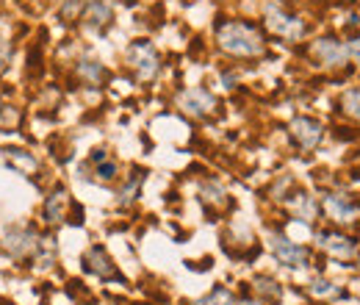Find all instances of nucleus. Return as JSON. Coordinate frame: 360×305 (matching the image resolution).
Returning a JSON list of instances; mask_svg holds the SVG:
<instances>
[{
	"mask_svg": "<svg viewBox=\"0 0 360 305\" xmlns=\"http://www.w3.org/2000/svg\"><path fill=\"white\" fill-rule=\"evenodd\" d=\"M269 242H271V253H274V259L280 263H285V266H305L308 263L305 247H300L297 242H291L285 236H271Z\"/></svg>",
	"mask_w": 360,
	"mask_h": 305,
	"instance_id": "4",
	"label": "nucleus"
},
{
	"mask_svg": "<svg viewBox=\"0 0 360 305\" xmlns=\"http://www.w3.org/2000/svg\"><path fill=\"white\" fill-rule=\"evenodd\" d=\"M128 61H131V67H134L136 75H139L141 81H150V78H155V73H158V56H155V50H153L150 42L131 44V47H128Z\"/></svg>",
	"mask_w": 360,
	"mask_h": 305,
	"instance_id": "2",
	"label": "nucleus"
},
{
	"mask_svg": "<svg viewBox=\"0 0 360 305\" xmlns=\"http://www.w3.org/2000/svg\"><path fill=\"white\" fill-rule=\"evenodd\" d=\"M111 20V3L108 0H91L86 8V23L91 28H103Z\"/></svg>",
	"mask_w": 360,
	"mask_h": 305,
	"instance_id": "14",
	"label": "nucleus"
},
{
	"mask_svg": "<svg viewBox=\"0 0 360 305\" xmlns=\"http://www.w3.org/2000/svg\"><path fill=\"white\" fill-rule=\"evenodd\" d=\"M324 208L335 222H355L360 214L358 208L349 203V197H344V194H327L324 197Z\"/></svg>",
	"mask_w": 360,
	"mask_h": 305,
	"instance_id": "8",
	"label": "nucleus"
},
{
	"mask_svg": "<svg viewBox=\"0 0 360 305\" xmlns=\"http://www.w3.org/2000/svg\"><path fill=\"white\" fill-rule=\"evenodd\" d=\"M291 208H294V214L300 219L316 217V203H314V197H308V194H297V197L291 200Z\"/></svg>",
	"mask_w": 360,
	"mask_h": 305,
	"instance_id": "16",
	"label": "nucleus"
},
{
	"mask_svg": "<svg viewBox=\"0 0 360 305\" xmlns=\"http://www.w3.org/2000/svg\"><path fill=\"white\" fill-rule=\"evenodd\" d=\"M8 58H11V47H8V42H3V39H0V73L6 70Z\"/></svg>",
	"mask_w": 360,
	"mask_h": 305,
	"instance_id": "24",
	"label": "nucleus"
},
{
	"mask_svg": "<svg viewBox=\"0 0 360 305\" xmlns=\"http://www.w3.org/2000/svg\"><path fill=\"white\" fill-rule=\"evenodd\" d=\"M266 25H269V31H274L277 37H285V39H300L302 31H305L300 20L288 17V14L280 11L277 6H271L269 11H266Z\"/></svg>",
	"mask_w": 360,
	"mask_h": 305,
	"instance_id": "6",
	"label": "nucleus"
},
{
	"mask_svg": "<svg viewBox=\"0 0 360 305\" xmlns=\"http://www.w3.org/2000/svg\"><path fill=\"white\" fill-rule=\"evenodd\" d=\"M6 250L17 259H25V256H37L39 250V236L31 230V228H8L6 230Z\"/></svg>",
	"mask_w": 360,
	"mask_h": 305,
	"instance_id": "3",
	"label": "nucleus"
},
{
	"mask_svg": "<svg viewBox=\"0 0 360 305\" xmlns=\"http://www.w3.org/2000/svg\"><path fill=\"white\" fill-rule=\"evenodd\" d=\"M194 305H238V303H236V297L227 289H214L211 294H205L202 300H197Z\"/></svg>",
	"mask_w": 360,
	"mask_h": 305,
	"instance_id": "17",
	"label": "nucleus"
},
{
	"mask_svg": "<svg viewBox=\"0 0 360 305\" xmlns=\"http://www.w3.org/2000/svg\"><path fill=\"white\" fill-rule=\"evenodd\" d=\"M141 180H144V173H139V170H136V173L131 175V183H125V189H122V206L134 203L136 194H139V186H141Z\"/></svg>",
	"mask_w": 360,
	"mask_h": 305,
	"instance_id": "19",
	"label": "nucleus"
},
{
	"mask_svg": "<svg viewBox=\"0 0 360 305\" xmlns=\"http://www.w3.org/2000/svg\"><path fill=\"white\" fill-rule=\"evenodd\" d=\"M311 292H314L316 297H335L338 294V289L333 283H324V280H316L314 286H311Z\"/></svg>",
	"mask_w": 360,
	"mask_h": 305,
	"instance_id": "22",
	"label": "nucleus"
},
{
	"mask_svg": "<svg viewBox=\"0 0 360 305\" xmlns=\"http://www.w3.org/2000/svg\"><path fill=\"white\" fill-rule=\"evenodd\" d=\"M347 56L355 58V61L360 64V39H352V42L347 44Z\"/></svg>",
	"mask_w": 360,
	"mask_h": 305,
	"instance_id": "25",
	"label": "nucleus"
},
{
	"mask_svg": "<svg viewBox=\"0 0 360 305\" xmlns=\"http://www.w3.org/2000/svg\"><path fill=\"white\" fill-rule=\"evenodd\" d=\"M319 247L327 250L330 256H338V259H352L355 256V244L347 236H338V233H321Z\"/></svg>",
	"mask_w": 360,
	"mask_h": 305,
	"instance_id": "10",
	"label": "nucleus"
},
{
	"mask_svg": "<svg viewBox=\"0 0 360 305\" xmlns=\"http://www.w3.org/2000/svg\"><path fill=\"white\" fill-rule=\"evenodd\" d=\"M78 75H81L84 81H89L91 87H97V84L105 78V70H103V64H97V61H81V64H78Z\"/></svg>",
	"mask_w": 360,
	"mask_h": 305,
	"instance_id": "15",
	"label": "nucleus"
},
{
	"mask_svg": "<svg viewBox=\"0 0 360 305\" xmlns=\"http://www.w3.org/2000/svg\"><path fill=\"white\" fill-rule=\"evenodd\" d=\"M314 53L324 64H341L344 56H347V47H341V44L333 42V39H319L314 44Z\"/></svg>",
	"mask_w": 360,
	"mask_h": 305,
	"instance_id": "12",
	"label": "nucleus"
},
{
	"mask_svg": "<svg viewBox=\"0 0 360 305\" xmlns=\"http://www.w3.org/2000/svg\"><path fill=\"white\" fill-rule=\"evenodd\" d=\"M67 189H56L45 203V219L47 222H61L64 219V208H67Z\"/></svg>",
	"mask_w": 360,
	"mask_h": 305,
	"instance_id": "13",
	"label": "nucleus"
},
{
	"mask_svg": "<svg viewBox=\"0 0 360 305\" xmlns=\"http://www.w3.org/2000/svg\"><path fill=\"white\" fill-rule=\"evenodd\" d=\"M84 263H86V269L94 272L97 278H120L117 266H114V261L108 259V253L103 247H89V253L84 256Z\"/></svg>",
	"mask_w": 360,
	"mask_h": 305,
	"instance_id": "7",
	"label": "nucleus"
},
{
	"mask_svg": "<svg viewBox=\"0 0 360 305\" xmlns=\"http://www.w3.org/2000/svg\"><path fill=\"white\" fill-rule=\"evenodd\" d=\"M219 44H222V50L233 53V56H261L264 53L261 34L244 23H225L219 28Z\"/></svg>",
	"mask_w": 360,
	"mask_h": 305,
	"instance_id": "1",
	"label": "nucleus"
},
{
	"mask_svg": "<svg viewBox=\"0 0 360 305\" xmlns=\"http://www.w3.org/2000/svg\"><path fill=\"white\" fill-rule=\"evenodd\" d=\"M3 158H6V164L11 167V170H17V173H37V158L31 156V153H25V150H17V147H6L3 150Z\"/></svg>",
	"mask_w": 360,
	"mask_h": 305,
	"instance_id": "11",
	"label": "nucleus"
},
{
	"mask_svg": "<svg viewBox=\"0 0 360 305\" xmlns=\"http://www.w3.org/2000/svg\"><path fill=\"white\" fill-rule=\"evenodd\" d=\"M344 111L360 120V89H352L344 94Z\"/></svg>",
	"mask_w": 360,
	"mask_h": 305,
	"instance_id": "21",
	"label": "nucleus"
},
{
	"mask_svg": "<svg viewBox=\"0 0 360 305\" xmlns=\"http://www.w3.org/2000/svg\"><path fill=\"white\" fill-rule=\"evenodd\" d=\"M205 200H211V203L222 206V203H225V192H222L219 186H205Z\"/></svg>",
	"mask_w": 360,
	"mask_h": 305,
	"instance_id": "23",
	"label": "nucleus"
},
{
	"mask_svg": "<svg viewBox=\"0 0 360 305\" xmlns=\"http://www.w3.org/2000/svg\"><path fill=\"white\" fill-rule=\"evenodd\" d=\"M241 305H261V303H252V300H244Z\"/></svg>",
	"mask_w": 360,
	"mask_h": 305,
	"instance_id": "27",
	"label": "nucleus"
},
{
	"mask_svg": "<svg viewBox=\"0 0 360 305\" xmlns=\"http://www.w3.org/2000/svg\"><path fill=\"white\" fill-rule=\"evenodd\" d=\"M78 6H81V0H67V6L61 8V14L64 17H72V11H78Z\"/></svg>",
	"mask_w": 360,
	"mask_h": 305,
	"instance_id": "26",
	"label": "nucleus"
},
{
	"mask_svg": "<svg viewBox=\"0 0 360 305\" xmlns=\"http://www.w3.org/2000/svg\"><path fill=\"white\" fill-rule=\"evenodd\" d=\"M0 108H3V103H0Z\"/></svg>",
	"mask_w": 360,
	"mask_h": 305,
	"instance_id": "28",
	"label": "nucleus"
},
{
	"mask_svg": "<svg viewBox=\"0 0 360 305\" xmlns=\"http://www.w3.org/2000/svg\"><path fill=\"white\" fill-rule=\"evenodd\" d=\"M180 108H183L186 114L205 117V114H211V111L217 108V100H214V94L205 92V89H188V92L180 94Z\"/></svg>",
	"mask_w": 360,
	"mask_h": 305,
	"instance_id": "5",
	"label": "nucleus"
},
{
	"mask_svg": "<svg viewBox=\"0 0 360 305\" xmlns=\"http://www.w3.org/2000/svg\"><path fill=\"white\" fill-rule=\"evenodd\" d=\"M291 133L294 139L302 144V147H316L319 139H321V125L316 120H308V117H297L291 123Z\"/></svg>",
	"mask_w": 360,
	"mask_h": 305,
	"instance_id": "9",
	"label": "nucleus"
},
{
	"mask_svg": "<svg viewBox=\"0 0 360 305\" xmlns=\"http://www.w3.org/2000/svg\"><path fill=\"white\" fill-rule=\"evenodd\" d=\"M255 289H258V294H264V297H269V300H280L283 297V292H280V286L269 280V278H258L255 280Z\"/></svg>",
	"mask_w": 360,
	"mask_h": 305,
	"instance_id": "20",
	"label": "nucleus"
},
{
	"mask_svg": "<svg viewBox=\"0 0 360 305\" xmlns=\"http://www.w3.org/2000/svg\"><path fill=\"white\" fill-rule=\"evenodd\" d=\"M94 164H97V175L103 180H111L117 175V161L114 158H105V153H94Z\"/></svg>",
	"mask_w": 360,
	"mask_h": 305,
	"instance_id": "18",
	"label": "nucleus"
}]
</instances>
